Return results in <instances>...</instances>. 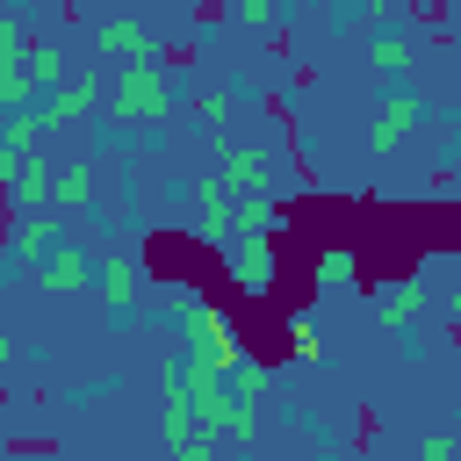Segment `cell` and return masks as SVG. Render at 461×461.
<instances>
[{"mask_svg": "<svg viewBox=\"0 0 461 461\" xmlns=\"http://www.w3.org/2000/svg\"><path fill=\"white\" fill-rule=\"evenodd\" d=\"M310 281H317V295H346V288H360V259H353V245H324V252L310 259Z\"/></svg>", "mask_w": 461, "mask_h": 461, "instance_id": "16", "label": "cell"}, {"mask_svg": "<svg viewBox=\"0 0 461 461\" xmlns=\"http://www.w3.org/2000/svg\"><path fill=\"white\" fill-rule=\"evenodd\" d=\"M166 115H173V79H166V65H158V58H130V65L115 72V122L151 130V122H166Z\"/></svg>", "mask_w": 461, "mask_h": 461, "instance_id": "1", "label": "cell"}, {"mask_svg": "<svg viewBox=\"0 0 461 461\" xmlns=\"http://www.w3.org/2000/svg\"><path fill=\"white\" fill-rule=\"evenodd\" d=\"M288 360H303V367L324 360V331H317V317H303V310L288 317Z\"/></svg>", "mask_w": 461, "mask_h": 461, "instance_id": "22", "label": "cell"}, {"mask_svg": "<svg viewBox=\"0 0 461 461\" xmlns=\"http://www.w3.org/2000/svg\"><path fill=\"white\" fill-rule=\"evenodd\" d=\"M94 50L101 58H158V43H151V29L144 22H130V14H108V22H94Z\"/></svg>", "mask_w": 461, "mask_h": 461, "instance_id": "11", "label": "cell"}, {"mask_svg": "<svg viewBox=\"0 0 461 461\" xmlns=\"http://www.w3.org/2000/svg\"><path fill=\"white\" fill-rule=\"evenodd\" d=\"M230 447H252L259 439V403H230V425H223Z\"/></svg>", "mask_w": 461, "mask_h": 461, "instance_id": "25", "label": "cell"}, {"mask_svg": "<svg viewBox=\"0 0 461 461\" xmlns=\"http://www.w3.org/2000/svg\"><path fill=\"white\" fill-rule=\"evenodd\" d=\"M216 180L230 187V202H238V194H267V180H274V158H267L259 144H223V166H216Z\"/></svg>", "mask_w": 461, "mask_h": 461, "instance_id": "8", "label": "cell"}, {"mask_svg": "<svg viewBox=\"0 0 461 461\" xmlns=\"http://www.w3.org/2000/svg\"><path fill=\"white\" fill-rule=\"evenodd\" d=\"M29 94H36V79H29V29H22V14H0V115L29 108Z\"/></svg>", "mask_w": 461, "mask_h": 461, "instance_id": "5", "label": "cell"}, {"mask_svg": "<svg viewBox=\"0 0 461 461\" xmlns=\"http://www.w3.org/2000/svg\"><path fill=\"white\" fill-rule=\"evenodd\" d=\"M187 202H194V238L223 245V238H230V187H223L216 173H202V180L187 187Z\"/></svg>", "mask_w": 461, "mask_h": 461, "instance_id": "9", "label": "cell"}, {"mask_svg": "<svg viewBox=\"0 0 461 461\" xmlns=\"http://www.w3.org/2000/svg\"><path fill=\"white\" fill-rule=\"evenodd\" d=\"M94 108H101V79H58V86H50V101H43V122L58 130V122L94 115Z\"/></svg>", "mask_w": 461, "mask_h": 461, "instance_id": "14", "label": "cell"}, {"mask_svg": "<svg viewBox=\"0 0 461 461\" xmlns=\"http://www.w3.org/2000/svg\"><path fill=\"white\" fill-rule=\"evenodd\" d=\"M375 14H389V0H331V29H360Z\"/></svg>", "mask_w": 461, "mask_h": 461, "instance_id": "24", "label": "cell"}, {"mask_svg": "<svg viewBox=\"0 0 461 461\" xmlns=\"http://www.w3.org/2000/svg\"><path fill=\"white\" fill-rule=\"evenodd\" d=\"M166 403H158V432H166V447H173V461H216V432L194 418V403L180 396V389H158Z\"/></svg>", "mask_w": 461, "mask_h": 461, "instance_id": "4", "label": "cell"}, {"mask_svg": "<svg viewBox=\"0 0 461 461\" xmlns=\"http://www.w3.org/2000/svg\"><path fill=\"white\" fill-rule=\"evenodd\" d=\"M375 65H382V72H411V65H418V36L382 29V36H375Z\"/></svg>", "mask_w": 461, "mask_h": 461, "instance_id": "21", "label": "cell"}, {"mask_svg": "<svg viewBox=\"0 0 461 461\" xmlns=\"http://www.w3.org/2000/svg\"><path fill=\"white\" fill-rule=\"evenodd\" d=\"M94 295L108 303V317H137V303H144V267H137V252L108 245V252L94 259Z\"/></svg>", "mask_w": 461, "mask_h": 461, "instance_id": "3", "label": "cell"}, {"mask_svg": "<svg viewBox=\"0 0 461 461\" xmlns=\"http://www.w3.org/2000/svg\"><path fill=\"white\" fill-rule=\"evenodd\" d=\"M194 115H202V122H223V115H230V94H223V86H202V94H194Z\"/></svg>", "mask_w": 461, "mask_h": 461, "instance_id": "26", "label": "cell"}, {"mask_svg": "<svg viewBox=\"0 0 461 461\" xmlns=\"http://www.w3.org/2000/svg\"><path fill=\"white\" fill-rule=\"evenodd\" d=\"M418 461H454V432H425L418 439Z\"/></svg>", "mask_w": 461, "mask_h": 461, "instance_id": "27", "label": "cell"}, {"mask_svg": "<svg viewBox=\"0 0 461 461\" xmlns=\"http://www.w3.org/2000/svg\"><path fill=\"white\" fill-rule=\"evenodd\" d=\"M94 194H101V180H94V166H86V158L50 166V209H94Z\"/></svg>", "mask_w": 461, "mask_h": 461, "instance_id": "15", "label": "cell"}, {"mask_svg": "<svg viewBox=\"0 0 461 461\" xmlns=\"http://www.w3.org/2000/svg\"><path fill=\"white\" fill-rule=\"evenodd\" d=\"M281 14H288V0H230V22H238V29H252V36H274V29H281Z\"/></svg>", "mask_w": 461, "mask_h": 461, "instance_id": "19", "label": "cell"}, {"mask_svg": "<svg viewBox=\"0 0 461 461\" xmlns=\"http://www.w3.org/2000/svg\"><path fill=\"white\" fill-rule=\"evenodd\" d=\"M36 281L43 288H58V295H72V288H94V252H79V245H50L43 259H36Z\"/></svg>", "mask_w": 461, "mask_h": 461, "instance_id": "10", "label": "cell"}, {"mask_svg": "<svg viewBox=\"0 0 461 461\" xmlns=\"http://www.w3.org/2000/svg\"><path fill=\"white\" fill-rule=\"evenodd\" d=\"M418 115H425V101H418L411 86H396V94L375 108V122H367V151H375V158H389V151L418 130Z\"/></svg>", "mask_w": 461, "mask_h": 461, "instance_id": "7", "label": "cell"}, {"mask_svg": "<svg viewBox=\"0 0 461 461\" xmlns=\"http://www.w3.org/2000/svg\"><path fill=\"white\" fill-rule=\"evenodd\" d=\"M230 238H274V202L238 194V202H230Z\"/></svg>", "mask_w": 461, "mask_h": 461, "instance_id": "17", "label": "cell"}, {"mask_svg": "<svg viewBox=\"0 0 461 461\" xmlns=\"http://www.w3.org/2000/svg\"><path fill=\"white\" fill-rule=\"evenodd\" d=\"M223 389H230L238 403H267V389H274V367H259V360H238V367L223 375Z\"/></svg>", "mask_w": 461, "mask_h": 461, "instance_id": "18", "label": "cell"}, {"mask_svg": "<svg viewBox=\"0 0 461 461\" xmlns=\"http://www.w3.org/2000/svg\"><path fill=\"white\" fill-rule=\"evenodd\" d=\"M223 274L238 295H267L274 288V238H223Z\"/></svg>", "mask_w": 461, "mask_h": 461, "instance_id": "6", "label": "cell"}, {"mask_svg": "<svg viewBox=\"0 0 461 461\" xmlns=\"http://www.w3.org/2000/svg\"><path fill=\"white\" fill-rule=\"evenodd\" d=\"M7 360H14V339H7V331H0V367H7Z\"/></svg>", "mask_w": 461, "mask_h": 461, "instance_id": "28", "label": "cell"}, {"mask_svg": "<svg viewBox=\"0 0 461 461\" xmlns=\"http://www.w3.org/2000/svg\"><path fill=\"white\" fill-rule=\"evenodd\" d=\"M425 303H432V295H425L418 281H396V288L382 295V324H411V317H425Z\"/></svg>", "mask_w": 461, "mask_h": 461, "instance_id": "20", "label": "cell"}, {"mask_svg": "<svg viewBox=\"0 0 461 461\" xmlns=\"http://www.w3.org/2000/svg\"><path fill=\"white\" fill-rule=\"evenodd\" d=\"M0 267H7V238H0Z\"/></svg>", "mask_w": 461, "mask_h": 461, "instance_id": "30", "label": "cell"}, {"mask_svg": "<svg viewBox=\"0 0 461 461\" xmlns=\"http://www.w3.org/2000/svg\"><path fill=\"white\" fill-rule=\"evenodd\" d=\"M180 339H187V353L209 360L216 375H230V367L245 360V339H238V324H230L216 303H187V310H180Z\"/></svg>", "mask_w": 461, "mask_h": 461, "instance_id": "2", "label": "cell"}, {"mask_svg": "<svg viewBox=\"0 0 461 461\" xmlns=\"http://www.w3.org/2000/svg\"><path fill=\"white\" fill-rule=\"evenodd\" d=\"M447 303H454V310H461V288H447Z\"/></svg>", "mask_w": 461, "mask_h": 461, "instance_id": "29", "label": "cell"}, {"mask_svg": "<svg viewBox=\"0 0 461 461\" xmlns=\"http://www.w3.org/2000/svg\"><path fill=\"white\" fill-rule=\"evenodd\" d=\"M7 202H14V216H29V209H50V158H22L14 173H7V187H0Z\"/></svg>", "mask_w": 461, "mask_h": 461, "instance_id": "12", "label": "cell"}, {"mask_svg": "<svg viewBox=\"0 0 461 461\" xmlns=\"http://www.w3.org/2000/svg\"><path fill=\"white\" fill-rule=\"evenodd\" d=\"M43 130H50V122H43V108H29V115H22V108H14V122H7V130H0V144H7V151H22V158H29V151H36V137H43Z\"/></svg>", "mask_w": 461, "mask_h": 461, "instance_id": "23", "label": "cell"}, {"mask_svg": "<svg viewBox=\"0 0 461 461\" xmlns=\"http://www.w3.org/2000/svg\"><path fill=\"white\" fill-rule=\"evenodd\" d=\"M50 245H58V216H50V209H29V216H14V223H7V252H14V259H29V267H36Z\"/></svg>", "mask_w": 461, "mask_h": 461, "instance_id": "13", "label": "cell"}]
</instances>
